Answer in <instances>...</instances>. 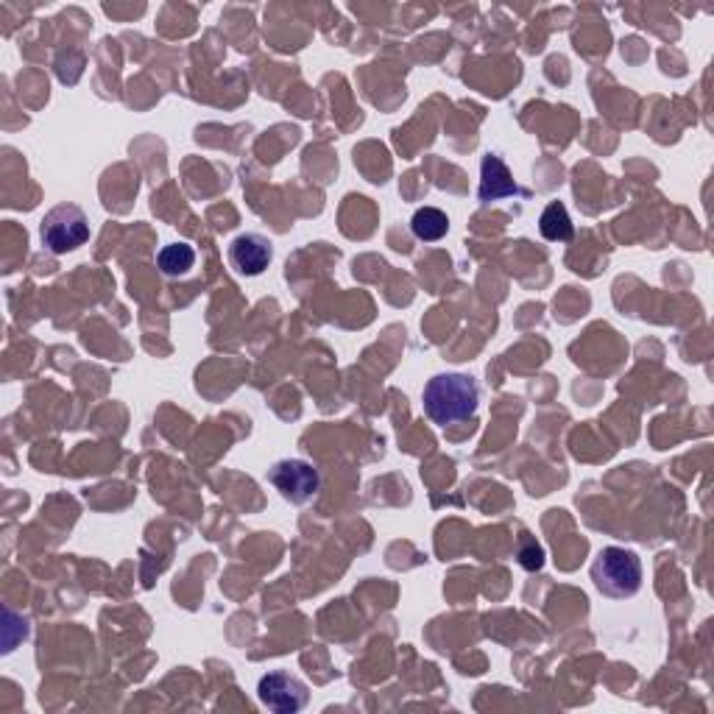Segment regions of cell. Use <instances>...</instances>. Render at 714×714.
I'll list each match as a JSON object with an SVG mask.
<instances>
[{
    "instance_id": "6da1fadb",
    "label": "cell",
    "mask_w": 714,
    "mask_h": 714,
    "mask_svg": "<svg viewBox=\"0 0 714 714\" xmlns=\"http://www.w3.org/2000/svg\"><path fill=\"white\" fill-rule=\"evenodd\" d=\"M422 402L427 419L447 427L478 413L480 388L469 375H436L424 386Z\"/></svg>"
},
{
    "instance_id": "8fae6325",
    "label": "cell",
    "mask_w": 714,
    "mask_h": 714,
    "mask_svg": "<svg viewBox=\"0 0 714 714\" xmlns=\"http://www.w3.org/2000/svg\"><path fill=\"white\" fill-rule=\"evenodd\" d=\"M520 564L527 569V572H536L545 564V550L533 539H522L520 545Z\"/></svg>"
},
{
    "instance_id": "52a82bcc",
    "label": "cell",
    "mask_w": 714,
    "mask_h": 714,
    "mask_svg": "<svg viewBox=\"0 0 714 714\" xmlns=\"http://www.w3.org/2000/svg\"><path fill=\"white\" fill-rule=\"evenodd\" d=\"M520 193L516 188L514 176H511L509 165L503 163L500 154H486L483 165H480V188H478V199L483 204H491V201L509 199V196Z\"/></svg>"
},
{
    "instance_id": "7a4b0ae2",
    "label": "cell",
    "mask_w": 714,
    "mask_h": 714,
    "mask_svg": "<svg viewBox=\"0 0 714 714\" xmlns=\"http://www.w3.org/2000/svg\"><path fill=\"white\" fill-rule=\"evenodd\" d=\"M592 581L605 598H634L642 589L639 556L634 550H625V547H605L592 564Z\"/></svg>"
},
{
    "instance_id": "9c48e42d",
    "label": "cell",
    "mask_w": 714,
    "mask_h": 714,
    "mask_svg": "<svg viewBox=\"0 0 714 714\" xmlns=\"http://www.w3.org/2000/svg\"><path fill=\"white\" fill-rule=\"evenodd\" d=\"M539 232L542 237H547V241L553 243H561V241H569L572 237V219H569L567 207L561 204V201H553V204L545 207V212H542L539 219Z\"/></svg>"
},
{
    "instance_id": "277c9868",
    "label": "cell",
    "mask_w": 714,
    "mask_h": 714,
    "mask_svg": "<svg viewBox=\"0 0 714 714\" xmlns=\"http://www.w3.org/2000/svg\"><path fill=\"white\" fill-rule=\"evenodd\" d=\"M268 483L279 491V494L293 505H302L308 500H313V494L319 491L321 478L319 469L313 464L302 458H285L277 460L271 469H268Z\"/></svg>"
},
{
    "instance_id": "3957f363",
    "label": "cell",
    "mask_w": 714,
    "mask_h": 714,
    "mask_svg": "<svg viewBox=\"0 0 714 714\" xmlns=\"http://www.w3.org/2000/svg\"><path fill=\"white\" fill-rule=\"evenodd\" d=\"M40 237L51 255H67L90 241V221L81 207L59 204L43 219Z\"/></svg>"
},
{
    "instance_id": "5b68a950",
    "label": "cell",
    "mask_w": 714,
    "mask_h": 714,
    "mask_svg": "<svg viewBox=\"0 0 714 714\" xmlns=\"http://www.w3.org/2000/svg\"><path fill=\"white\" fill-rule=\"evenodd\" d=\"M257 698H260L263 706H268L277 714H293L299 709L308 706V687L304 681H299L291 672H268V676L260 678L257 684Z\"/></svg>"
},
{
    "instance_id": "30bf717a",
    "label": "cell",
    "mask_w": 714,
    "mask_h": 714,
    "mask_svg": "<svg viewBox=\"0 0 714 714\" xmlns=\"http://www.w3.org/2000/svg\"><path fill=\"white\" fill-rule=\"evenodd\" d=\"M196 252L188 243H170L157 255V266L165 277H185L193 268Z\"/></svg>"
},
{
    "instance_id": "8992f818",
    "label": "cell",
    "mask_w": 714,
    "mask_h": 714,
    "mask_svg": "<svg viewBox=\"0 0 714 714\" xmlns=\"http://www.w3.org/2000/svg\"><path fill=\"white\" fill-rule=\"evenodd\" d=\"M271 257H274L271 241L257 235V232L237 235L230 246L232 266H235L237 274H243V277H260V274L271 266Z\"/></svg>"
},
{
    "instance_id": "ba28073f",
    "label": "cell",
    "mask_w": 714,
    "mask_h": 714,
    "mask_svg": "<svg viewBox=\"0 0 714 714\" xmlns=\"http://www.w3.org/2000/svg\"><path fill=\"white\" fill-rule=\"evenodd\" d=\"M411 230L413 235L424 243L442 241V237L449 232L447 212H442L438 207H422V210H416V215L411 219Z\"/></svg>"
}]
</instances>
